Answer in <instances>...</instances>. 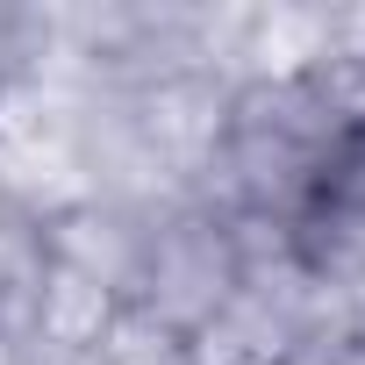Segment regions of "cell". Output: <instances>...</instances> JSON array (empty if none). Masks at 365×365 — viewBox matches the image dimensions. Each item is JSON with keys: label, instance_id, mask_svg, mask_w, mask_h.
Segmentation results:
<instances>
[{"label": "cell", "instance_id": "6da1fadb", "mask_svg": "<svg viewBox=\"0 0 365 365\" xmlns=\"http://www.w3.org/2000/svg\"><path fill=\"white\" fill-rule=\"evenodd\" d=\"M308 365H365V265H336L315 287Z\"/></svg>", "mask_w": 365, "mask_h": 365}]
</instances>
